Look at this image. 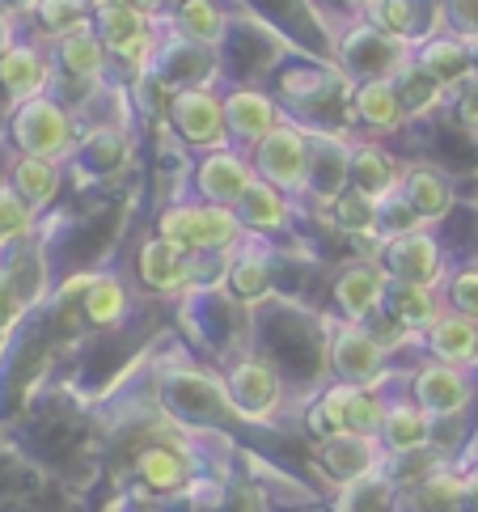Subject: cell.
Masks as SVG:
<instances>
[{
    "instance_id": "1",
    "label": "cell",
    "mask_w": 478,
    "mask_h": 512,
    "mask_svg": "<svg viewBox=\"0 0 478 512\" xmlns=\"http://www.w3.org/2000/svg\"><path fill=\"white\" fill-rule=\"evenodd\" d=\"M280 398V386H275V373L267 364H242L233 373V402L242 407L246 415H267Z\"/></svg>"
},
{
    "instance_id": "2",
    "label": "cell",
    "mask_w": 478,
    "mask_h": 512,
    "mask_svg": "<svg viewBox=\"0 0 478 512\" xmlns=\"http://www.w3.org/2000/svg\"><path fill=\"white\" fill-rule=\"evenodd\" d=\"M419 398H424L428 411L449 415V411H462L466 407L470 390H466V381L449 369V364H436V369H428L424 377H419Z\"/></svg>"
},
{
    "instance_id": "3",
    "label": "cell",
    "mask_w": 478,
    "mask_h": 512,
    "mask_svg": "<svg viewBox=\"0 0 478 512\" xmlns=\"http://www.w3.org/2000/svg\"><path fill=\"white\" fill-rule=\"evenodd\" d=\"M140 479L153 491H178L187 483V462L174 449H144L140 453Z\"/></svg>"
},
{
    "instance_id": "4",
    "label": "cell",
    "mask_w": 478,
    "mask_h": 512,
    "mask_svg": "<svg viewBox=\"0 0 478 512\" xmlns=\"http://www.w3.org/2000/svg\"><path fill=\"white\" fill-rule=\"evenodd\" d=\"M39 81H43V60L34 56V51L17 47V51H9V56L0 60V85H5L13 98L34 94V89H39Z\"/></svg>"
},
{
    "instance_id": "5",
    "label": "cell",
    "mask_w": 478,
    "mask_h": 512,
    "mask_svg": "<svg viewBox=\"0 0 478 512\" xmlns=\"http://www.w3.org/2000/svg\"><path fill=\"white\" fill-rule=\"evenodd\" d=\"M385 441H390L398 453H415V449H424L428 445V419L419 415V411H407V407H398L385 415Z\"/></svg>"
},
{
    "instance_id": "6",
    "label": "cell",
    "mask_w": 478,
    "mask_h": 512,
    "mask_svg": "<svg viewBox=\"0 0 478 512\" xmlns=\"http://www.w3.org/2000/svg\"><path fill=\"white\" fill-rule=\"evenodd\" d=\"M335 360H339V369H343L347 377H369V373H377L381 347L373 343V335L352 331V335H343V339H339Z\"/></svg>"
},
{
    "instance_id": "7",
    "label": "cell",
    "mask_w": 478,
    "mask_h": 512,
    "mask_svg": "<svg viewBox=\"0 0 478 512\" xmlns=\"http://www.w3.org/2000/svg\"><path fill=\"white\" fill-rule=\"evenodd\" d=\"M199 187H204L212 199H237V191H246V174L233 157H212L199 170Z\"/></svg>"
},
{
    "instance_id": "8",
    "label": "cell",
    "mask_w": 478,
    "mask_h": 512,
    "mask_svg": "<svg viewBox=\"0 0 478 512\" xmlns=\"http://www.w3.org/2000/svg\"><path fill=\"white\" fill-rule=\"evenodd\" d=\"M102 34H106L110 47H123L127 56H132V51L144 43V17L136 9H127V5L106 9L102 13Z\"/></svg>"
},
{
    "instance_id": "9",
    "label": "cell",
    "mask_w": 478,
    "mask_h": 512,
    "mask_svg": "<svg viewBox=\"0 0 478 512\" xmlns=\"http://www.w3.org/2000/svg\"><path fill=\"white\" fill-rule=\"evenodd\" d=\"M13 182H17V195L22 199H30V204H47V199L55 195V166L51 161L30 157L13 170Z\"/></svg>"
},
{
    "instance_id": "10",
    "label": "cell",
    "mask_w": 478,
    "mask_h": 512,
    "mask_svg": "<svg viewBox=\"0 0 478 512\" xmlns=\"http://www.w3.org/2000/svg\"><path fill=\"white\" fill-rule=\"evenodd\" d=\"M182 276H187V263L178 259V250L170 242H153L144 250V280L157 288H174Z\"/></svg>"
},
{
    "instance_id": "11",
    "label": "cell",
    "mask_w": 478,
    "mask_h": 512,
    "mask_svg": "<svg viewBox=\"0 0 478 512\" xmlns=\"http://www.w3.org/2000/svg\"><path fill=\"white\" fill-rule=\"evenodd\" d=\"M229 115H233V127L246 136H263L271 132V102L259 98V94H237L229 102Z\"/></svg>"
},
{
    "instance_id": "12",
    "label": "cell",
    "mask_w": 478,
    "mask_h": 512,
    "mask_svg": "<svg viewBox=\"0 0 478 512\" xmlns=\"http://www.w3.org/2000/svg\"><path fill=\"white\" fill-rule=\"evenodd\" d=\"M432 343H436V352H440V356L466 360V356H474L478 331H474V322H457V318H449V322H436Z\"/></svg>"
},
{
    "instance_id": "13",
    "label": "cell",
    "mask_w": 478,
    "mask_h": 512,
    "mask_svg": "<svg viewBox=\"0 0 478 512\" xmlns=\"http://www.w3.org/2000/svg\"><path fill=\"white\" fill-rule=\"evenodd\" d=\"M466 504V487L449 479V474H440V479H428L424 491H419V508L424 512H462Z\"/></svg>"
},
{
    "instance_id": "14",
    "label": "cell",
    "mask_w": 478,
    "mask_h": 512,
    "mask_svg": "<svg viewBox=\"0 0 478 512\" xmlns=\"http://www.w3.org/2000/svg\"><path fill=\"white\" fill-rule=\"evenodd\" d=\"M339 297L352 314H369V309L377 305V280L369 276V271H347L343 284H339Z\"/></svg>"
},
{
    "instance_id": "15",
    "label": "cell",
    "mask_w": 478,
    "mask_h": 512,
    "mask_svg": "<svg viewBox=\"0 0 478 512\" xmlns=\"http://www.w3.org/2000/svg\"><path fill=\"white\" fill-rule=\"evenodd\" d=\"M360 106H364V119L377 123V127H390L398 119V98H394V89H385V85H369V89H364Z\"/></svg>"
},
{
    "instance_id": "16",
    "label": "cell",
    "mask_w": 478,
    "mask_h": 512,
    "mask_svg": "<svg viewBox=\"0 0 478 512\" xmlns=\"http://www.w3.org/2000/svg\"><path fill=\"white\" fill-rule=\"evenodd\" d=\"M411 204H415L419 212H428V216L445 212V208H449L445 182H436L432 174H415V178H411Z\"/></svg>"
},
{
    "instance_id": "17",
    "label": "cell",
    "mask_w": 478,
    "mask_h": 512,
    "mask_svg": "<svg viewBox=\"0 0 478 512\" xmlns=\"http://www.w3.org/2000/svg\"><path fill=\"white\" fill-rule=\"evenodd\" d=\"M85 305H89V318L94 322H110L123 309V292H119L115 280H98V284H89Z\"/></svg>"
},
{
    "instance_id": "18",
    "label": "cell",
    "mask_w": 478,
    "mask_h": 512,
    "mask_svg": "<svg viewBox=\"0 0 478 512\" xmlns=\"http://www.w3.org/2000/svg\"><path fill=\"white\" fill-rule=\"evenodd\" d=\"M30 225V208L22 195L13 191H0V237H13V233H26Z\"/></svg>"
},
{
    "instance_id": "19",
    "label": "cell",
    "mask_w": 478,
    "mask_h": 512,
    "mask_svg": "<svg viewBox=\"0 0 478 512\" xmlns=\"http://www.w3.org/2000/svg\"><path fill=\"white\" fill-rule=\"evenodd\" d=\"M98 60H102V47L89 39V34H72V39L64 43V64L68 68H77V72H89V68H98Z\"/></svg>"
},
{
    "instance_id": "20",
    "label": "cell",
    "mask_w": 478,
    "mask_h": 512,
    "mask_svg": "<svg viewBox=\"0 0 478 512\" xmlns=\"http://www.w3.org/2000/svg\"><path fill=\"white\" fill-rule=\"evenodd\" d=\"M182 17H187L191 34H199V39H216V34H220V17H216V9L208 5V0H191Z\"/></svg>"
},
{
    "instance_id": "21",
    "label": "cell",
    "mask_w": 478,
    "mask_h": 512,
    "mask_svg": "<svg viewBox=\"0 0 478 512\" xmlns=\"http://www.w3.org/2000/svg\"><path fill=\"white\" fill-rule=\"evenodd\" d=\"M216 106H208V111H199V98H195V106L187 115H182V127H187V136H195V140H216Z\"/></svg>"
},
{
    "instance_id": "22",
    "label": "cell",
    "mask_w": 478,
    "mask_h": 512,
    "mask_svg": "<svg viewBox=\"0 0 478 512\" xmlns=\"http://www.w3.org/2000/svg\"><path fill=\"white\" fill-rule=\"evenodd\" d=\"M233 284H237V292H242V297H259L263 284H267V267H263L259 259H250L246 267L233 271Z\"/></svg>"
},
{
    "instance_id": "23",
    "label": "cell",
    "mask_w": 478,
    "mask_h": 512,
    "mask_svg": "<svg viewBox=\"0 0 478 512\" xmlns=\"http://www.w3.org/2000/svg\"><path fill=\"white\" fill-rule=\"evenodd\" d=\"M398 309H402V318L407 322H424L432 314V301H428V292H419V288H402Z\"/></svg>"
},
{
    "instance_id": "24",
    "label": "cell",
    "mask_w": 478,
    "mask_h": 512,
    "mask_svg": "<svg viewBox=\"0 0 478 512\" xmlns=\"http://www.w3.org/2000/svg\"><path fill=\"white\" fill-rule=\"evenodd\" d=\"M246 199L254 204V221L267 225V221H280L284 208H280V195L275 191H246Z\"/></svg>"
},
{
    "instance_id": "25",
    "label": "cell",
    "mask_w": 478,
    "mask_h": 512,
    "mask_svg": "<svg viewBox=\"0 0 478 512\" xmlns=\"http://www.w3.org/2000/svg\"><path fill=\"white\" fill-rule=\"evenodd\" d=\"M457 305L470 309V314L478 318V276H474V271H470V276L457 280Z\"/></svg>"
},
{
    "instance_id": "26",
    "label": "cell",
    "mask_w": 478,
    "mask_h": 512,
    "mask_svg": "<svg viewBox=\"0 0 478 512\" xmlns=\"http://www.w3.org/2000/svg\"><path fill=\"white\" fill-rule=\"evenodd\" d=\"M360 161H364V166H360V170H364V182H373V187H385V178H390V170L381 166L385 157H373V153H364Z\"/></svg>"
},
{
    "instance_id": "27",
    "label": "cell",
    "mask_w": 478,
    "mask_h": 512,
    "mask_svg": "<svg viewBox=\"0 0 478 512\" xmlns=\"http://www.w3.org/2000/svg\"><path fill=\"white\" fill-rule=\"evenodd\" d=\"M466 508H470V512H478V479H470V483H466Z\"/></svg>"
},
{
    "instance_id": "28",
    "label": "cell",
    "mask_w": 478,
    "mask_h": 512,
    "mask_svg": "<svg viewBox=\"0 0 478 512\" xmlns=\"http://www.w3.org/2000/svg\"><path fill=\"white\" fill-rule=\"evenodd\" d=\"M466 115H470V119H474V123H478V94H474V98H470V102H466Z\"/></svg>"
},
{
    "instance_id": "29",
    "label": "cell",
    "mask_w": 478,
    "mask_h": 512,
    "mask_svg": "<svg viewBox=\"0 0 478 512\" xmlns=\"http://www.w3.org/2000/svg\"><path fill=\"white\" fill-rule=\"evenodd\" d=\"M17 5H34V0H17Z\"/></svg>"
}]
</instances>
